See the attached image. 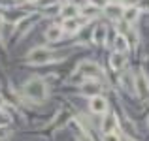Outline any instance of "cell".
Listing matches in <instances>:
<instances>
[{"label": "cell", "instance_id": "1", "mask_svg": "<svg viewBox=\"0 0 149 141\" xmlns=\"http://www.w3.org/2000/svg\"><path fill=\"white\" fill-rule=\"evenodd\" d=\"M23 92L29 100L32 102H44L47 98V85L44 83L42 79H30L25 83L23 87Z\"/></svg>", "mask_w": 149, "mask_h": 141}, {"label": "cell", "instance_id": "2", "mask_svg": "<svg viewBox=\"0 0 149 141\" xmlns=\"http://www.w3.org/2000/svg\"><path fill=\"white\" fill-rule=\"evenodd\" d=\"M53 60V53L47 49V47H36V49L29 51V55H26V62H30V64H47V62Z\"/></svg>", "mask_w": 149, "mask_h": 141}, {"label": "cell", "instance_id": "3", "mask_svg": "<svg viewBox=\"0 0 149 141\" xmlns=\"http://www.w3.org/2000/svg\"><path fill=\"white\" fill-rule=\"evenodd\" d=\"M77 75L79 77H89V79H96V77L102 75L98 64L95 62H81L79 68H77Z\"/></svg>", "mask_w": 149, "mask_h": 141}, {"label": "cell", "instance_id": "4", "mask_svg": "<svg viewBox=\"0 0 149 141\" xmlns=\"http://www.w3.org/2000/svg\"><path fill=\"white\" fill-rule=\"evenodd\" d=\"M134 87H136V92H138L142 98L149 96V81H147V77H146L143 72H138L134 75Z\"/></svg>", "mask_w": 149, "mask_h": 141}, {"label": "cell", "instance_id": "5", "mask_svg": "<svg viewBox=\"0 0 149 141\" xmlns=\"http://www.w3.org/2000/svg\"><path fill=\"white\" fill-rule=\"evenodd\" d=\"M87 19H81V17H70V19H64V25H62V30L66 32H77L81 26L85 25Z\"/></svg>", "mask_w": 149, "mask_h": 141}, {"label": "cell", "instance_id": "6", "mask_svg": "<svg viewBox=\"0 0 149 141\" xmlns=\"http://www.w3.org/2000/svg\"><path fill=\"white\" fill-rule=\"evenodd\" d=\"M91 111L93 113H106L108 111V102H106V98H102V96L91 98Z\"/></svg>", "mask_w": 149, "mask_h": 141}, {"label": "cell", "instance_id": "7", "mask_svg": "<svg viewBox=\"0 0 149 141\" xmlns=\"http://www.w3.org/2000/svg\"><path fill=\"white\" fill-rule=\"evenodd\" d=\"M62 26H58V25H53V26H49L47 30H45V38H47V41H58L62 38Z\"/></svg>", "mask_w": 149, "mask_h": 141}, {"label": "cell", "instance_id": "8", "mask_svg": "<svg viewBox=\"0 0 149 141\" xmlns=\"http://www.w3.org/2000/svg\"><path fill=\"white\" fill-rule=\"evenodd\" d=\"M115 126H117V119L113 115H106L104 120H102V132H104V134H109V132H113Z\"/></svg>", "mask_w": 149, "mask_h": 141}, {"label": "cell", "instance_id": "9", "mask_svg": "<svg viewBox=\"0 0 149 141\" xmlns=\"http://www.w3.org/2000/svg\"><path fill=\"white\" fill-rule=\"evenodd\" d=\"M123 8L119 6V4H108L106 6V13H108V17H111V19H119V17H123Z\"/></svg>", "mask_w": 149, "mask_h": 141}, {"label": "cell", "instance_id": "10", "mask_svg": "<svg viewBox=\"0 0 149 141\" xmlns=\"http://www.w3.org/2000/svg\"><path fill=\"white\" fill-rule=\"evenodd\" d=\"M125 60H127V58H125L123 53H113L111 58H109V64H111L113 70H121L125 66Z\"/></svg>", "mask_w": 149, "mask_h": 141}, {"label": "cell", "instance_id": "11", "mask_svg": "<svg viewBox=\"0 0 149 141\" xmlns=\"http://www.w3.org/2000/svg\"><path fill=\"white\" fill-rule=\"evenodd\" d=\"M106 34H108V28H106L104 25H98L95 28V32H93V41H96V44L106 41Z\"/></svg>", "mask_w": 149, "mask_h": 141}, {"label": "cell", "instance_id": "12", "mask_svg": "<svg viewBox=\"0 0 149 141\" xmlns=\"http://www.w3.org/2000/svg\"><path fill=\"white\" fill-rule=\"evenodd\" d=\"M138 15H140V10H138V8H134V6L127 8V10L123 11V19L127 23H134L136 19H138Z\"/></svg>", "mask_w": 149, "mask_h": 141}, {"label": "cell", "instance_id": "13", "mask_svg": "<svg viewBox=\"0 0 149 141\" xmlns=\"http://www.w3.org/2000/svg\"><path fill=\"white\" fill-rule=\"evenodd\" d=\"M83 94H87V96H98L100 94V87L96 83H87V85H83Z\"/></svg>", "mask_w": 149, "mask_h": 141}, {"label": "cell", "instance_id": "14", "mask_svg": "<svg viewBox=\"0 0 149 141\" xmlns=\"http://www.w3.org/2000/svg\"><path fill=\"white\" fill-rule=\"evenodd\" d=\"M62 15H64V19H70V17H77V8L74 6V4H66V6L61 8Z\"/></svg>", "mask_w": 149, "mask_h": 141}, {"label": "cell", "instance_id": "15", "mask_svg": "<svg viewBox=\"0 0 149 141\" xmlns=\"http://www.w3.org/2000/svg\"><path fill=\"white\" fill-rule=\"evenodd\" d=\"M115 49H117V53H125V51L128 49V41H127V38L125 36H117L115 38Z\"/></svg>", "mask_w": 149, "mask_h": 141}, {"label": "cell", "instance_id": "16", "mask_svg": "<svg viewBox=\"0 0 149 141\" xmlns=\"http://www.w3.org/2000/svg\"><path fill=\"white\" fill-rule=\"evenodd\" d=\"M81 15H83V19L95 17V15H98V8L96 6H85V8H81Z\"/></svg>", "mask_w": 149, "mask_h": 141}, {"label": "cell", "instance_id": "17", "mask_svg": "<svg viewBox=\"0 0 149 141\" xmlns=\"http://www.w3.org/2000/svg\"><path fill=\"white\" fill-rule=\"evenodd\" d=\"M104 141H121V138L115 132H109V134H104Z\"/></svg>", "mask_w": 149, "mask_h": 141}, {"label": "cell", "instance_id": "18", "mask_svg": "<svg viewBox=\"0 0 149 141\" xmlns=\"http://www.w3.org/2000/svg\"><path fill=\"white\" fill-rule=\"evenodd\" d=\"M138 10L147 11V10H149V0H140V8H138Z\"/></svg>", "mask_w": 149, "mask_h": 141}, {"label": "cell", "instance_id": "19", "mask_svg": "<svg viewBox=\"0 0 149 141\" xmlns=\"http://www.w3.org/2000/svg\"><path fill=\"white\" fill-rule=\"evenodd\" d=\"M0 109H4V96L0 94Z\"/></svg>", "mask_w": 149, "mask_h": 141}, {"label": "cell", "instance_id": "20", "mask_svg": "<svg viewBox=\"0 0 149 141\" xmlns=\"http://www.w3.org/2000/svg\"><path fill=\"white\" fill-rule=\"evenodd\" d=\"M2 25H4V17H2V13H0V28H2Z\"/></svg>", "mask_w": 149, "mask_h": 141}]
</instances>
